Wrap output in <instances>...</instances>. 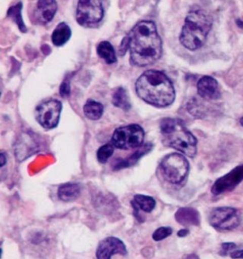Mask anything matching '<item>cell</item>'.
Wrapping results in <instances>:
<instances>
[{
	"mask_svg": "<svg viewBox=\"0 0 243 259\" xmlns=\"http://www.w3.org/2000/svg\"><path fill=\"white\" fill-rule=\"evenodd\" d=\"M128 37L130 59L134 66H150L160 58L163 54L161 39L153 21L139 22Z\"/></svg>",
	"mask_w": 243,
	"mask_h": 259,
	"instance_id": "obj_1",
	"label": "cell"
},
{
	"mask_svg": "<svg viewBox=\"0 0 243 259\" xmlns=\"http://www.w3.org/2000/svg\"><path fill=\"white\" fill-rule=\"evenodd\" d=\"M135 89L141 99L154 107H168L176 97L172 82L159 70H146L137 80Z\"/></svg>",
	"mask_w": 243,
	"mask_h": 259,
	"instance_id": "obj_2",
	"label": "cell"
},
{
	"mask_svg": "<svg viewBox=\"0 0 243 259\" xmlns=\"http://www.w3.org/2000/svg\"><path fill=\"white\" fill-rule=\"evenodd\" d=\"M212 23V17L207 12L200 9L191 11L185 18L180 35L182 46L190 51H196L204 46Z\"/></svg>",
	"mask_w": 243,
	"mask_h": 259,
	"instance_id": "obj_3",
	"label": "cell"
},
{
	"mask_svg": "<svg viewBox=\"0 0 243 259\" xmlns=\"http://www.w3.org/2000/svg\"><path fill=\"white\" fill-rule=\"evenodd\" d=\"M164 145L193 158L197 153V139L179 119L167 118L160 122Z\"/></svg>",
	"mask_w": 243,
	"mask_h": 259,
	"instance_id": "obj_4",
	"label": "cell"
},
{
	"mask_svg": "<svg viewBox=\"0 0 243 259\" xmlns=\"http://www.w3.org/2000/svg\"><path fill=\"white\" fill-rule=\"evenodd\" d=\"M159 168L168 183L181 184L188 175L189 162L182 154L172 153L161 160Z\"/></svg>",
	"mask_w": 243,
	"mask_h": 259,
	"instance_id": "obj_5",
	"label": "cell"
},
{
	"mask_svg": "<svg viewBox=\"0 0 243 259\" xmlns=\"http://www.w3.org/2000/svg\"><path fill=\"white\" fill-rule=\"evenodd\" d=\"M144 140V131L139 124H129L122 126L114 131L111 138V144L114 147L129 150L141 147Z\"/></svg>",
	"mask_w": 243,
	"mask_h": 259,
	"instance_id": "obj_6",
	"label": "cell"
},
{
	"mask_svg": "<svg viewBox=\"0 0 243 259\" xmlns=\"http://www.w3.org/2000/svg\"><path fill=\"white\" fill-rule=\"evenodd\" d=\"M104 17V7L101 0H79L76 10L78 23L85 27L98 24Z\"/></svg>",
	"mask_w": 243,
	"mask_h": 259,
	"instance_id": "obj_7",
	"label": "cell"
},
{
	"mask_svg": "<svg viewBox=\"0 0 243 259\" xmlns=\"http://www.w3.org/2000/svg\"><path fill=\"white\" fill-rule=\"evenodd\" d=\"M62 104L57 100H49L41 103L35 110L37 122L45 130H53L60 120Z\"/></svg>",
	"mask_w": 243,
	"mask_h": 259,
	"instance_id": "obj_8",
	"label": "cell"
},
{
	"mask_svg": "<svg viewBox=\"0 0 243 259\" xmlns=\"http://www.w3.org/2000/svg\"><path fill=\"white\" fill-rule=\"evenodd\" d=\"M209 222L213 227L220 231H230L239 225L240 219L237 211L231 207H220L211 211Z\"/></svg>",
	"mask_w": 243,
	"mask_h": 259,
	"instance_id": "obj_9",
	"label": "cell"
},
{
	"mask_svg": "<svg viewBox=\"0 0 243 259\" xmlns=\"http://www.w3.org/2000/svg\"><path fill=\"white\" fill-rule=\"evenodd\" d=\"M128 253L125 243L117 237L109 236L103 239L98 245L96 258L110 259L115 254L126 255Z\"/></svg>",
	"mask_w": 243,
	"mask_h": 259,
	"instance_id": "obj_10",
	"label": "cell"
},
{
	"mask_svg": "<svg viewBox=\"0 0 243 259\" xmlns=\"http://www.w3.org/2000/svg\"><path fill=\"white\" fill-rule=\"evenodd\" d=\"M243 181V164L233 169L223 177L220 178L212 187L214 195H220L228 191L233 190L238 183Z\"/></svg>",
	"mask_w": 243,
	"mask_h": 259,
	"instance_id": "obj_11",
	"label": "cell"
},
{
	"mask_svg": "<svg viewBox=\"0 0 243 259\" xmlns=\"http://www.w3.org/2000/svg\"><path fill=\"white\" fill-rule=\"evenodd\" d=\"M197 94L205 100H216L220 98L219 84L211 76L201 77L197 84Z\"/></svg>",
	"mask_w": 243,
	"mask_h": 259,
	"instance_id": "obj_12",
	"label": "cell"
},
{
	"mask_svg": "<svg viewBox=\"0 0 243 259\" xmlns=\"http://www.w3.org/2000/svg\"><path fill=\"white\" fill-rule=\"evenodd\" d=\"M56 11V0H38L34 10V16L39 23H49L55 16Z\"/></svg>",
	"mask_w": 243,
	"mask_h": 259,
	"instance_id": "obj_13",
	"label": "cell"
},
{
	"mask_svg": "<svg viewBox=\"0 0 243 259\" xmlns=\"http://www.w3.org/2000/svg\"><path fill=\"white\" fill-rule=\"evenodd\" d=\"M175 219L180 224L189 226L199 224V213L196 209L191 207L180 208L175 214Z\"/></svg>",
	"mask_w": 243,
	"mask_h": 259,
	"instance_id": "obj_14",
	"label": "cell"
},
{
	"mask_svg": "<svg viewBox=\"0 0 243 259\" xmlns=\"http://www.w3.org/2000/svg\"><path fill=\"white\" fill-rule=\"evenodd\" d=\"M80 187L75 183H66L58 188V198L63 201H73L80 196Z\"/></svg>",
	"mask_w": 243,
	"mask_h": 259,
	"instance_id": "obj_15",
	"label": "cell"
},
{
	"mask_svg": "<svg viewBox=\"0 0 243 259\" xmlns=\"http://www.w3.org/2000/svg\"><path fill=\"white\" fill-rule=\"evenodd\" d=\"M132 206L138 211H143L144 213H151L156 206L155 199L144 195H136L132 199Z\"/></svg>",
	"mask_w": 243,
	"mask_h": 259,
	"instance_id": "obj_16",
	"label": "cell"
},
{
	"mask_svg": "<svg viewBox=\"0 0 243 259\" xmlns=\"http://www.w3.org/2000/svg\"><path fill=\"white\" fill-rule=\"evenodd\" d=\"M71 36L70 28L66 23H60L53 32L52 41L55 46L60 47L65 45Z\"/></svg>",
	"mask_w": 243,
	"mask_h": 259,
	"instance_id": "obj_17",
	"label": "cell"
},
{
	"mask_svg": "<svg viewBox=\"0 0 243 259\" xmlns=\"http://www.w3.org/2000/svg\"><path fill=\"white\" fill-rule=\"evenodd\" d=\"M104 112V107L102 104L93 100H89L84 106V113L87 118L92 121L99 120Z\"/></svg>",
	"mask_w": 243,
	"mask_h": 259,
	"instance_id": "obj_18",
	"label": "cell"
},
{
	"mask_svg": "<svg viewBox=\"0 0 243 259\" xmlns=\"http://www.w3.org/2000/svg\"><path fill=\"white\" fill-rule=\"evenodd\" d=\"M97 54L107 64H113L117 61L114 48L109 42L103 41V42L99 43L98 47H97Z\"/></svg>",
	"mask_w": 243,
	"mask_h": 259,
	"instance_id": "obj_19",
	"label": "cell"
},
{
	"mask_svg": "<svg viewBox=\"0 0 243 259\" xmlns=\"http://www.w3.org/2000/svg\"><path fill=\"white\" fill-rule=\"evenodd\" d=\"M112 104L115 107L122 108L125 111H128L130 108V103H129V97L125 89L119 88L114 92L112 96Z\"/></svg>",
	"mask_w": 243,
	"mask_h": 259,
	"instance_id": "obj_20",
	"label": "cell"
},
{
	"mask_svg": "<svg viewBox=\"0 0 243 259\" xmlns=\"http://www.w3.org/2000/svg\"><path fill=\"white\" fill-rule=\"evenodd\" d=\"M21 9H22V4L18 3L17 5L11 7L10 10L8 11V16H10L11 18H13L15 20V22L18 25L20 31L26 32V27L23 23L22 17H21Z\"/></svg>",
	"mask_w": 243,
	"mask_h": 259,
	"instance_id": "obj_21",
	"label": "cell"
},
{
	"mask_svg": "<svg viewBox=\"0 0 243 259\" xmlns=\"http://www.w3.org/2000/svg\"><path fill=\"white\" fill-rule=\"evenodd\" d=\"M114 152V145H105L101 146L97 151V160L101 163H106Z\"/></svg>",
	"mask_w": 243,
	"mask_h": 259,
	"instance_id": "obj_22",
	"label": "cell"
},
{
	"mask_svg": "<svg viewBox=\"0 0 243 259\" xmlns=\"http://www.w3.org/2000/svg\"><path fill=\"white\" fill-rule=\"evenodd\" d=\"M171 234H172V229L169 227H160L153 233L152 238L155 241H160L167 238V236H171Z\"/></svg>",
	"mask_w": 243,
	"mask_h": 259,
	"instance_id": "obj_23",
	"label": "cell"
},
{
	"mask_svg": "<svg viewBox=\"0 0 243 259\" xmlns=\"http://www.w3.org/2000/svg\"><path fill=\"white\" fill-rule=\"evenodd\" d=\"M70 93V90H69V83L67 81L63 82V84L60 85V94L63 97H68Z\"/></svg>",
	"mask_w": 243,
	"mask_h": 259,
	"instance_id": "obj_24",
	"label": "cell"
},
{
	"mask_svg": "<svg viewBox=\"0 0 243 259\" xmlns=\"http://www.w3.org/2000/svg\"><path fill=\"white\" fill-rule=\"evenodd\" d=\"M221 248H222V251H220V253L221 254H226L229 251L232 252V251L236 248V246L234 243H223Z\"/></svg>",
	"mask_w": 243,
	"mask_h": 259,
	"instance_id": "obj_25",
	"label": "cell"
},
{
	"mask_svg": "<svg viewBox=\"0 0 243 259\" xmlns=\"http://www.w3.org/2000/svg\"><path fill=\"white\" fill-rule=\"evenodd\" d=\"M231 257L234 259L243 258V250L232 251L231 252Z\"/></svg>",
	"mask_w": 243,
	"mask_h": 259,
	"instance_id": "obj_26",
	"label": "cell"
},
{
	"mask_svg": "<svg viewBox=\"0 0 243 259\" xmlns=\"http://www.w3.org/2000/svg\"><path fill=\"white\" fill-rule=\"evenodd\" d=\"M0 158H1V167H3L4 165H5V163H6V158H5V154L4 153H1L0 154Z\"/></svg>",
	"mask_w": 243,
	"mask_h": 259,
	"instance_id": "obj_27",
	"label": "cell"
},
{
	"mask_svg": "<svg viewBox=\"0 0 243 259\" xmlns=\"http://www.w3.org/2000/svg\"><path fill=\"white\" fill-rule=\"evenodd\" d=\"M187 234H188V230H181V231L178 233V236H185Z\"/></svg>",
	"mask_w": 243,
	"mask_h": 259,
	"instance_id": "obj_28",
	"label": "cell"
},
{
	"mask_svg": "<svg viewBox=\"0 0 243 259\" xmlns=\"http://www.w3.org/2000/svg\"><path fill=\"white\" fill-rule=\"evenodd\" d=\"M235 23L236 25L240 28V29H243V20H240V19H237L236 21H235Z\"/></svg>",
	"mask_w": 243,
	"mask_h": 259,
	"instance_id": "obj_29",
	"label": "cell"
},
{
	"mask_svg": "<svg viewBox=\"0 0 243 259\" xmlns=\"http://www.w3.org/2000/svg\"><path fill=\"white\" fill-rule=\"evenodd\" d=\"M240 124H241V125L243 126V117L241 118V119H240Z\"/></svg>",
	"mask_w": 243,
	"mask_h": 259,
	"instance_id": "obj_30",
	"label": "cell"
}]
</instances>
